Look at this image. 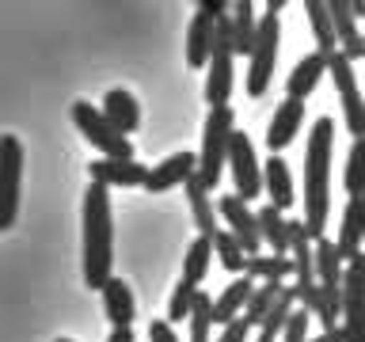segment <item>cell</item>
Wrapping results in <instances>:
<instances>
[{"label": "cell", "mask_w": 365, "mask_h": 342, "mask_svg": "<svg viewBox=\"0 0 365 342\" xmlns=\"http://www.w3.org/2000/svg\"><path fill=\"white\" fill-rule=\"evenodd\" d=\"M331 156H335V118H316L312 133L304 145V232L308 239H319L327 228V213H331Z\"/></svg>", "instance_id": "cell-1"}, {"label": "cell", "mask_w": 365, "mask_h": 342, "mask_svg": "<svg viewBox=\"0 0 365 342\" xmlns=\"http://www.w3.org/2000/svg\"><path fill=\"white\" fill-rule=\"evenodd\" d=\"M84 285L103 289L114 278V221H110V190L99 182H88L84 190Z\"/></svg>", "instance_id": "cell-2"}, {"label": "cell", "mask_w": 365, "mask_h": 342, "mask_svg": "<svg viewBox=\"0 0 365 342\" xmlns=\"http://www.w3.org/2000/svg\"><path fill=\"white\" fill-rule=\"evenodd\" d=\"M282 0H270L267 11L259 16V27H255V42H251V53H247V95L259 99L267 95L270 88V76H274V61H278V38H282Z\"/></svg>", "instance_id": "cell-3"}, {"label": "cell", "mask_w": 365, "mask_h": 342, "mask_svg": "<svg viewBox=\"0 0 365 342\" xmlns=\"http://www.w3.org/2000/svg\"><path fill=\"white\" fill-rule=\"evenodd\" d=\"M236 133V114L232 107H210L205 114V125H202V148L194 156H198V167H194V175L205 190L213 194V187L221 182V171H225V160H228V141H232Z\"/></svg>", "instance_id": "cell-4"}, {"label": "cell", "mask_w": 365, "mask_h": 342, "mask_svg": "<svg viewBox=\"0 0 365 342\" xmlns=\"http://www.w3.org/2000/svg\"><path fill=\"white\" fill-rule=\"evenodd\" d=\"M232 88H236V53H232V38H228V16H221L213 27L210 61H205V103L210 107H228Z\"/></svg>", "instance_id": "cell-5"}, {"label": "cell", "mask_w": 365, "mask_h": 342, "mask_svg": "<svg viewBox=\"0 0 365 342\" xmlns=\"http://www.w3.org/2000/svg\"><path fill=\"white\" fill-rule=\"evenodd\" d=\"M342 342H365V251L342 266Z\"/></svg>", "instance_id": "cell-6"}, {"label": "cell", "mask_w": 365, "mask_h": 342, "mask_svg": "<svg viewBox=\"0 0 365 342\" xmlns=\"http://www.w3.org/2000/svg\"><path fill=\"white\" fill-rule=\"evenodd\" d=\"M73 122H76V130L88 137V145H96L103 152V160H137L133 141L114 130V125L103 118L99 107H91V103H84V99L73 103Z\"/></svg>", "instance_id": "cell-7"}, {"label": "cell", "mask_w": 365, "mask_h": 342, "mask_svg": "<svg viewBox=\"0 0 365 342\" xmlns=\"http://www.w3.org/2000/svg\"><path fill=\"white\" fill-rule=\"evenodd\" d=\"M19 187H23V141L16 133L0 137V232H8L19 217Z\"/></svg>", "instance_id": "cell-8"}, {"label": "cell", "mask_w": 365, "mask_h": 342, "mask_svg": "<svg viewBox=\"0 0 365 342\" xmlns=\"http://www.w3.org/2000/svg\"><path fill=\"white\" fill-rule=\"evenodd\" d=\"M327 76L335 80V91H339V103H342V122H346V130L354 133V141H358V137H365V95L358 88V76H354V65L339 50L327 57Z\"/></svg>", "instance_id": "cell-9"}, {"label": "cell", "mask_w": 365, "mask_h": 342, "mask_svg": "<svg viewBox=\"0 0 365 342\" xmlns=\"http://www.w3.org/2000/svg\"><path fill=\"white\" fill-rule=\"evenodd\" d=\"M225 167L232 171V182H236L232 194H236V198L251 202V198H259V194H262V164H259L255 145H251L247 133H232Z\"/></svg>", "instance_id": "cell-10"}, {"label": "cell", "mask_w": 365, "mask_h": 342, "mask_svg": "<svg viewBox=\"0 0 365 342\" xmlns=\"http://www.w3.org/2000/svg\"><path fill=\"white\" fill-rule=\"evenodd\" d=\"M221 16H228V4H221V0H202L198 11H194L190 27H187V65L190 68H205V61H210L213 27Z\"/></svg>", "instance_id": "cell-11"}, {"label": "cell", "mask_w": 365, "mask_h": 342, "mask_svg": "<svg viewBox=\"0 0 365 342\" xmlns=\"http://www.w3.org/2000/svg\"><path fill=\"white\" fill-rule=\"evenodd\" d=\"M217 217H225V224H228V232H232L240 239V247H244V255H259V247H262V239H259V221H255V209L244 202V198H236V194H221L217 198Z\"/></svg>", "instance_id": "cell-12"}, {"label": "cell", "mask_w": 365, "mask_h": 342, "mask_svg": "<svg viewBox=\"0 0 365 342\" xmlns=\"http://www.w3.org/2000/svg\"><path fill=\"white\" fill-rule=\"evenodd\" d=\"M194 167H198V156L194 152H171L168 160H160L156 167H148V175H145V190L148 194H164L171 187H182L190 175H194Z\"/></svg>", "instance_id": "cell-13"}, {"label": "cell", "mask_w": 365, "mask_h": 342, "mask_svg": "<svg viewBox=\"0 0 365 342\" xmlns=\"http://www.w3.org/2000/svg\"><path fill=\"white\" fill-rule=\"evenodd\" d=\"M301 122H304V103H293V99H282L274 118L267 125V148L270 156H282L285 148L293 145V137L301 133Z\"/></svg>", "instance_id": "cell-14"}, {"label": "cell", "mask_w": 365, "mask_h": 342, "mask_svg": "<svg viewBox=\"0 0 365 342\" xmlns=\"http://www.w3.org/2000/svg\"><path fill=\"white\" fill-rule=\"evenodd\" d=\"M327 11H331V27H335V42H339V53L346 61H361L365 57V46H361V31H358V19L350 11V0H327Z\"/></svg>", "instance_id": "cell-15"}, {"label": "cell", "mask_w": 365, "mask_h": 342, "mask_svg": "<svg viewBox=\"0 0 365 342\" xmlns=\"http://www.w3.org/2000/svg\"><path fill=\"white\" fill-rule=\"evenodd\" d=\"M88 175L91 182H99V187H145V175L148 167L137 164V160H91L88 164Z\"/></svg>", "instance_id": "cell-16"}, {"label": "cell", "mask_w": 365, "mask_h": 342, "mask_svg": "<svg viewBox=\"0 0 365 342\" xmlns=\"http://www.w3.org/2000/svg\"><path fill=\"white\" fill-rule=\"evenodd\" d=\"M361 239H365V198H350L346 209H342V224H339V239L335 251L342 262L361 255Z\"/></svg>", "instance_id": "cell-17"}, {"label": "cell", "mask_w": 365, "mask_h": 342, "mask_svg": "<svg viewBox=\"0 0 365 342\" xmlns=\"http://www.w3.org/2000/svg\"><path fill=\"white\" fill-rule=\"evenodd\" d=\"M319 76H327V57L312 50V53H304L301 61L293 65L289 80H285V99H293V103H304V99L316 91Z\"/></svg>", "instance_id": "cell-18"}, {"label": "cell", "mask_w": 365, "mask_h": 342, "mask_svg": "<svg viewBox=\"0 0 365 342\" xmlns=\"http://www.w3.org/2000/svg\"><path fill=\"white\" fill-rule=\"evenodd\" d=\"M103 118H107L122 137H130L137 125H141V107H137L133 91L110 88V91H107V99H103Z\"/></svg>", "instance_id": "cell-19"}, {"label": "cell", "mask_w": 365, "mask_h": 342, "mask_svg": "<svg viewBox=\"0 0 365 342\" xmlns=\"http://www.w3.org/2000/svg\"><path fill=\"white\" fill-rule=\"evenodd\" d=\"M262 190H267V205H274L278 213H285L289 205L297 202L293 198V175H289V164H285L282 156H270L267 164H262Z\"/></svg>", "instance_id": "cell-20"}, {"label": "cell", "mask_w": 365, "mask_h": 342, "mask_svg": "<svg viewBox=\"0 0 365 342\" xmlns=\"http://www.w3.org/2000/svg\"><path fill=\"white\" fill-rule=\"evenodd\" d=\"M255 27H259V16H255V4L251 0H236L228 4V38H232V53H251V42H255Z\"/></svg>", "instance_id": "cell-21"}, {"label": "cell", "mask_w": 365, "mask_h": 342, "mask_svg": "<svg viewBox=\"0 0 365 342\" xmlns=\"http://www.w3.org/2000/svg\"><path fill=\"white\" fill-rule=\"evenodd\" d=\"M103 312L114 327H133V316H137V301H133V289L125 285L122 278H110L103 285Z\"/></svg>", "instance_id": "cell-22"}, {"label": "cell", "mask_w": 365, "mask_h": 342, "mask_svg": "<svg viewBox=\"0 0 365 342\" xmlns=\"http://www.w3.org/2000/svg\"><path fill=\"white\" fill-rule=\"evenodd\" d=\"M251 289H255V281H251V278L228 281L225 289H221V296L213 301V308H210V319H213L217 327H225V323H232V319H240V312H244Z\"/></svg>", "instance_id": "cell-23"}, {"label": "cell", "mask_w": 365, "mask_h": 342, "mask_svg": "<svg viewBox=\"0 0 365 342\" xmlns=\"http://www.w3.org/2000/svg\"><path fill=\"white\" fill-rule=\"evenodd\" d=\"M187 198H190V217H194V228H198V236L205 239H213L217 232V209H213V198H210V190L198 182V175H190L187 182Z\"/></svg>", "instance_id": "cell-24"}, {"label": "cell", "mask_w": 365, "mask_h": 342, "mask_svg": "<svg viewBox=\"0 0 365 342\" xmlns=\"http://www.w3.org/2000/svg\"><path fill=\"white\" fill-rule=\"evenodd\" d=\"M259 221V239L270 247V255H285L289 259V232H285V213H278L274 205H262L255 213Z\"/></svg>", "instance_id": "cell-25"}, {"label": "cell", "mask_w": 365, "mask_h": 342, "mask_svg": "<svg viewBox=\"0 0 365 342\" xmlns=\"http://www.w3.org/2000/svg\"><path fill=\"white\" fill-rule=\"evenodd\" d=\"M304 16H308V27H312V38H316V53L331 57V53L339 50V42H335V27H331L327 0H308V4H304Z\"/></svg>", "instance_id": "cell-26"}, {"label": "cell", "mask_w": 365, "mask_h": 342, "mask_svg": "<svg viewBox=\"0 0 365 342\" xmlns=\"http://www.w3.org/2000/svg\"><path fill=\"white\" fill-rule=\"evenodd\" d=\"M293 308H297L293 285H282V293H278V301H274V308H270L267 316H262L255 342H278V335H282V327H285V319H289Z\"/></svg>", "instance_id": "cell-27"}, {"label": "cell", "mask_w": 365, "mask_h": 342, "mask_svg": "<svg viewBox=\"0 0 365 342\" xmlns=\"http://www.w3.org/2000/svg\"><path fill=\"white\" fill-rule=\"evenodd\" d=\"M210 262H213V244L205 236H194L190 247H187V259H182V278L179 281H187L198 289L205 281V274H210Z\"/></svg>", "instance_id": "cell-28"}, {"label": "cell", "mask_w": 365, "mask_h": 342, "mask_svg": "<svg viewBox=\"0 0 365 342\" xmlns=\"http://www.w3.org/2000/svg\"><path fill=\"white\" fill-rule=\"evenodd\" d=\"M293 274V262L285 259V255H251L247 262H244V278H251V281H285Z\"/></svg>", "instance_id": "cell-29"}, {"label": "cell", "mask_w": 365, "mask_h": 342, "mask_svg": "<svg viewBox=\"0 0 365 342\" xmlns=\"http://www.w3.org/2000/svg\"><path fill=\"white\" fill-rule=\"evenodd\" d=\"M342 187H346L350 198H365V137L350 145L346 156V171H342Z\"/></svg>", "instance_id": "cell-30"}, {"label": "cell", "mask_w": 365, "mask_h": 342, "mask_svg": "<svg viewBox=\"0 0 365 342\" xmlns=\"http://www.w3.org/2000/svg\"><path fill=\"white\" fill-rule=\"evenodd\" d=\"M213 251H217V259H221V266L225 270H232V274H244V262H247V255H244V247H240V239L228 232V228H217L213 232Z\"/></svg>", "instance_id": "cell-31"}, {"label": "cell", "mask_w": 365, "mask_h": 342, "mask_svg": "<svg viewBox=\"0 0 365 342\" xmlns=\"http://www.w3.org/2000/svg\"><path fill=\"white\" fill-rule=\"evenodd\" d=\"M194 296H198V289H194V285H187V281L175 285V293H171V301H168V323H171V327L182 323V319H190Z\"/></svg>", "instance_id": "cell-32"}, {"label": "cell", "mask_w": 365, "mask_h": 342, "mask_svg": "<svg viewBox=\"0 0 365 342\" xmlns=\"http://www.w3.org/2000/svg\"><path fill=\"white\" fill-rule=\"evenodd\" d=\"M308 323H312V316L304 312V308H293L289 319H285L278 342H308Z\"/></svg>", "instance_id": "cell-33"}, {"label": "cell", "mask_w": 365, "mask_h": 342, "mask_svg": "<svg viewBox=\"0 0 365 342\" xmlns=\"http://www.w3.org/2000/svg\"><path fill=\"white\" fill-rule=\"evenodd\" d=\"M251 338V327L244 323V319H232V323L221 327V335H217L213 342H247Z\"/></svg>", "instance_id": "cell-34"}, {"label": "cell", "mask_w": 365, "mask_h": 342, "mask_svg": "<svg viewBox=\"0 0 365 342\" xmlns=\"http://www.w3.org/2000/svg\"><path fill=\"white\" fill-rule=\"evenodd\" d=\"M148 342H179V335L168 319H153V323H148Z\"/></svg>", "instance_id": "cell-35"}, {"label": "cell", "mask_w": 365, "mask_h": 342, "mask_svg": "<svg viewBox=\"0 0 365 342\" xmlns=\"http://www.w3.org/2000/svg\"><path fill=\"white\" fill-rule=\"evenodd\" d=\"M107 342H133V327H114Z\"/></svg>", "instance_id": "cell-36"}, {"label": "cell", "mask_w": 365, "mask_h": 342, "mask_svg": "<svg viewBox=\"0 0 365 342\" xmlns=\"http://www.w3.org/2000/svg\"><path fill=\"white\" fill-rule=\"evenodd\" d=\"M308 342H342L339 331H324V335H316V338H308Z\"/></svg>", "instance_id": "cell-37"}, {"label": "cell", "mask_w": 365, "mask_h": 342, "mask_svg": "<svg viewBox=\"0 0 365 342\" xmlns=\"http://www.w3.org/2000/svg\"><path fill=\"white\" fill-rule=\"evenodd\" d=\"M350 11H354V19H365V0H350Z\"/></svg>", "instance_id": "cell-38"}, {"label": "cell", "mask_w": 365, "mask_h": 342, "mask_svg": "<svg viewBox=\"0 0 365 342\" xmlns=\"http://www.w3.org/2000/svg\"><path fill=\"white\" fill-rule=\"evenodd\" d=\"M57 342H73V338H57Z\"/></svg>", "instance_id": "cell-39"}, {"label": "cell", "mask_w": 365, "mask_h": 342, "mask_svg": "<svg viewBox=\"0 0 365 342\" xmlns=\"http://www.w3.org/2000/svg\"><path fill=\"white\" fill-rule=\"evenodd\" d=\"M361 46H365V34H361Z\"/></svg>", "instance_id": "cell-40"}]
</instances>
